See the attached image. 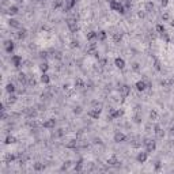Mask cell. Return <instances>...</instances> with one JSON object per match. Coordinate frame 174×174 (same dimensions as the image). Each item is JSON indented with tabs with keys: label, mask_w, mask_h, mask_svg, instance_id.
Listing matches in <instances>:
<instances>
[{
	"label": "cell",
	"mask_w": 174,
	"mask_h": 174,
	"mask_svg": "<svg viewBox=\"0 0 174 174\" xmlns=\"http://www.w3.org/2000/svg\"><path fill=\"white\" fill-rule=\"evenodd\" d=\"M107 2H109V8L111 11L117 12V14H121V15H124L127 12V8L124 7V4L120 0H107Z\"/></svg>",
	"instance_id": "6da1fadb"
},
{
	"label": "cell",
	"mask_w": 174,
	"mask_h": 174,
	"mask_svg": "<svg viewBox=\"0 0 174 174\" xmlns=\"http://www.w3.org/2000/svg\"><path fill=\"white\" fill-rule=\"evenodd\" d=\"M142 144L144 146V148H146V151L148 154L154 152V151L156 150V142H155V139H152V137H143Z\"/></svg>",
	"instance_id": "7a4b0ae2"
},
{
	"label": "cell",
	"mask_w": 174,
	"mask_h": 174,
	"mask_svg": "<svg viewBox=\"0 0 174 174\" xmlns=\"http://www.w3.org/2000/svg\"><path fill=\"white\" fill-rule=\"evenodd\" d=\"M78 19H79V18H78L76 15H74L72 18H67V21H65L71 33H76L78 30H79V26H78Z\"/></svg>",
	"instance_id": "3957f363"
},
{
	"label": "cell",
	"mask_w": 174,
	"mask_h": 174,
	"mask_svg": "<svg viewBox=\"0 0 174 174\" xmlns=\"http://www.w3.org/2000/svg\"><path fill=\"white\" fill-rule=\"evenodd\" d=\"M117 91L120 93V95L123 97V101L128 98L131 95V86L129 84H119V87H117Z\"/></svg>",
	"instance_id": "277c9868"
},
{
	"label": "cell",
	"mask_w": 174,
	"mask_h": 174,
	"mask_svg": "<svg viewBox=\"0 0 174 174\" xmlns=\"http://www.w3.org/2000/svg\"><path fill=\"white\" fill-rule=\"evenodd\" d=\"M152 131H154V135H155V137H156V139H159V140L163 139V137H165V135H166L165 129H163L162 125H160V124H158V123L154 124Z\"/></svg>",
	"instance_id": "5b68a950"
},
{
	"label": "cell",
	"mask_w": 174,
	"mask_h": 174,
	"mask_svg": "<svg viewBox=\"0 0 174 174\" xmlns=\"http://www.w3.org/2000/svg\"><path fill=\"white\" fill-rule=\"evenodd\" d=\"M151 87V83L147 80H137L136 83H135V88H136L137 91H140V93H143V91H146L147 88Z\"/></svg>",
	"instance_id": "8992f818"
},
{
	"label": "cell",
	"mask_w": 174,
	"mask_h": 174,
	"mask_svg": "<svg viewBox=\"0 0 174 174\" xmlns=\"http://www.w3.org/2000/svg\"><path fill=\"white\" fill-rule=\"evenodd\" d=\"M123 116H124V110L123 109H114L111 113H109L106 116V120L107 121H113V120L120 119V117H123Z\"/></svg>",
	"instance_id": "52a82bcc"
},
{
	"label": "cell",
	"mask_w": 174,
	"mask_h": 174,
	"mask_svg": "<svg viewBox=\"0 0 174 174\" xmlns=\"http://www.w3.org/2000/svg\"><path fill=\"white\" fill-rule=\"evenodd\" d=\"M56 125H57V120H56L55 117L47 119L42 123V128H44V129H55Z\"/></svg>",
	"instance_id": "ba28073f"
},
{
	"label": "cell",
	"mask_w": 174,
	"mask_h": 174,
	"mask_svg": "<svg viewBox=\"0 0 174 174\" xmlns=\"http://www.w3.org/2000/svg\"><path fill=\"white\" fill-rule=\"evenodd\" d=\"M25 116H26V119H29V120H34L35 117L38 116V109L35 106L27 107V109L25 110Z\"/></svg>",
	"instance_id": "9c48e42d"
},
{
	"label": "cell",
	"mask_w": 174,
	"mask_h": 174,
	"mask_svg": "<svg viewBox=\"0 0 174 174\" xmlns=\"http://www.w3.org/2000/svg\"><path fill=\"white\" fill-rule=\"evenodd\" d=\"M101 113H102V110L95 109V107H90V109L87 110V116L90 117V119H93V120H99Z\"/></svg>",
	"instance_id": "30bf717a"
},
{
	"label": "cell",
	"mask_w": 174,
	"mask_h": 174,
	"mask_svg": "<svg viewBox=\"0 0 174 174\" xmlns=\"http://www.w3.org/2000/svg\"><path fill=\"white\" fill-rule=\"evenodd\" d=\"M106 165L109 167H119V166H121V160L119 159L117 155H111L110 158H107Z\"/></svg>",
	"instance_id": "8fae6325"
},
{
	"label": "cell",
	"mask_w": 174,
	"mask_h": 174,
	"mask_svg": "<svg viewBox=\"0 0 174 174\" xmlns=\"http://www.w3.org/2000/svg\"><path fill=\"white\" fill-rule=\"evenodd\" d=\"M10 61H11V64L14 65L15 68H21V65L23 64L22 56H19V55H12L11 57H10Z\"/></svg>",
	"instance_id": "7c38bea8"
},
{
	"label": "cell",
	"mask_w": 174,
	"mask_h": 174,
	"mask_svg": "<svg viewBox=\"0 0 174 174\" xmlns=\"http://www.w3.org/2000/svg\"><path fill=\"white\" fill-rule=\"evenodd\" d=\"M110 31H111V30H110ZM110 35H111V40H113L114 44H120V42L123 41L124 33L121 31V30H116V31H111Z\"/></svg>",
	"instance_id": "4fadbf2b"
},
{
	"label": "cell",
	"mask_w": 174,
	"mask_h": 174,
	"mask_svg": "<svg viewBox=\"0 0 174 174\" xmlns=\"http://www.w3.org/2000/svg\"><path fill=\"white\" fill-rule=\"evenodd\" d=\"M113 140H114V143H124L128 140V136L124 132H121V131H117L113 136Z\"/></svg>",
	"instance_id": "5bb4252c"
},
{
	"label": "cell",
	"mask_w": 174,
	"mask_h": 174,
	"mask_svg": "<svg viewBox=\"0 0 174 174\" xmlns=\"http://www.w3.org/2000/svg\"><path fill=\"white\" fill-rule=\"evenodd\" d=\"M79 144H80V142H79V139H71V140H68V143L65 144V148H68V150H79Z\"/></svg>",
	"instance_id": "9a60e30c"
},
{
	"label": "cell",
	"mask_w": 174,
	"mask_h": 174,
	"mask_svg": "<svg viewBox=\"0 0 174 174\" xmlns=\"http://www.w3.org/2000/svg\"><path fill=\"white\" fill-rule=\"evenodd\" d=\"M27 80H29V76L25 72H19L16 75V82L19 83V86H27Z\"/></svg>",
	"instance_id": "2e32d148"
},
{
	"label": "cell",
	"mask_w": 174,
	"mask_h": 174,
	"mask_svg": "<svg viewBox=\"0 0 174 174\" xmlns=\"http://www.w3.org/2000/svg\"><path fill=\"white\" fill-rule=\"evenodd\" d=\"M14 49H15V44L12 40H6L4 41V51L7 55H12L14 53Z\"/></svg>",
	"instance_id": "e0dca14e"
},
{
	"label": "cell",
	"mask_w": 174,
	"mask_h": 174,
	"mask_svg": "<svg viewBox=\"0 0 174 174\" xmlns=\"http://www.w3.org/2000/svg\"><path fill=\"white\" fill-rule=\"evenodd\" d=\"M40 98H41V101L42 102H49V101L53 98V93L51 91V88H47V90L44 91V93H41L40 94Z\"/></svg>",
	"instance_id": "ac0fdd59"
},
{
	"label": "cell",
	"mask_w": 174,
	"mask_h": 174,
	"mask_svg": "<svg viewBox=\"0 0 174 174\" xmlns=\"http://www.w3.org/2000/svg\"><path fill=\"white\" fill-rule=\"evenodd\" d=\"M78 0H64V7H63V11L64 12H70L72 8L76 6Z\"/></svg>",
	"instance_id": "d6986e66"
},
{
	"label": "cell",
	"mask_w": 174,
	"mask_h": 174,
	"mask_svg": "<svg viewBox=\"0 0 174 174\" xmlns=\"http://www.w3.org/2000/svg\"><path fill=\"white\" fill-rule=\"evenodd\" d=\"M74 87L76 90H83V88H86V82L82 79L80 76H76L74 80Z\"/></svg>",
	"instance_id": "ffe728a7"
},
{
	"label": "cell",
	"mask_w": 174,
	"mask_h": 174,
	"mask_svg": "<svg viewBox=\"0 0 174 174\" xmlns=\"http://www.w3.org/2000/svg\"><path fill=\"white\" fill-rule=\"evenodd\" d=\"M132 120H133L135 124H142V121H143V114H142V110L139 109V106H137L136 110H135Z\"/></svg>",
	"instance_id": "44dd1931"
},
{
	"label": "cell",
	"mask_w": 174,
	"mask_h": 174,
	"mask_svg": "<svg viewBox=\"0 0 174 174\" xmlns=\"http://www.w3.org/2000/svg\"><path fill=\"white\" fill-rule=\"evenodd\" d=\"M84 159L83 158H79L75 162V165H74V172H78V173H80V172H83L84 170Z\"/></svg>",
	"instance_id": "7402d4cb"
},
{
	"label": "cell",
	"mask_w": 174,
	"mask_h": 174,
	"mask_svg": "<svg viewBox=\"0 0 174 174\" xmlns=\"http://www.w3.org/2000/svg\"><path fill=\"white\" fill-rule=\"evenodd\" d=\"M147 158H148V152H147V151H140V152H137V155H136L137 163H146Z\"/></svg>",
	"instance_id": "603a6c76"
},
{
	"label": "cell",
	"mask_w": 174,
	"mask_h": 174,
	"mask_svg": "<svg viewBox=\"0 0 174 174\" xmlns=\"http://www.w3.org/2000/svg\"><path fill=\"white\" fill-rule=\"evenodd\" d=\"M49 55H51V57L53 59V60H61L63 59V53H61L59 49H49Z\"/></svg>",
	"instance_id": "cb8c5ba5"
},
{
	"label": "cell",
	"mask_w": 174,
	"mask_h": 174,
	"mask_svg": "<svg viewBox=\"0 0 174 174\" xmlns=\"http://www.w3.org/2000/svg\"><path fill=\"white\" fill-rule=\"evenodd\" d=\"M16 101H18V97H16L15 93H12V94H8V97L6 98L4 103L7 105V106H12V105L16 103Z\"/></svg>",
	"instance_id": "d4e9b609"
},
{
	"label": "cell",
	"mask_w": 174,
	"mask_h": 174,
	"mask_svg": "<svg viewBox=\"0 0 174 174\" xmlns=\"http://www.w3.org/2000/svg\"><path fill=\"white\" fill-rule=\"evenodd\" d=\"M144 11L147 12V14H152V12H155V4H154V2H148L144 3Z\"/></svg>",
	"instance_id": "484cf974"
},
{
	"label": "cell",
	"mask_w": 174,
	"mask_h": 174,
	"mask_svg": "<svg viewBox=\"0 0 174 174\" xmlns=\"http://www.w3.org/2000/svg\"><path fill=\"white\" fill-rule=\"evenodd\" d=\"M26 37H27V30H26V29H23V27L19 29V30L15 33V38H16L18 41H23Z\"/></svg>",
	"instance_id": "4316f807"
},
{
	"label": "cell",
	"mask_w": 174,
	"mask_h": 174,
	"mask_svg": "<svg viewBox=\"0 0 174 174\" xmlns=\"http://www.w3.org/2000/svg\"><path fill=\"white\" fill-rule=\"evenodd\" d=\"M18 159V155L16 154H11V152H7L4 155V163H12V162H15V160Z\"/></svg>",
	"instance_id": "83f0119b"
},
{
	"label": "cell",
	"mask_w": 174,
	"mask_h": 174,
	"mask_svg": "<svg viewBox=\"0 0 174 174\" xmlns=\"http://www.w3.org/2000/svg\"><path fill=\"white\" fill-rule=\"evenodd\" d=\"M114 65H116L119 70H124V68H125V60H124L123 57H120V56H117V57L114 59Z\"/></svg>",
	"instance_id": "f1b7e54d"
},
{
	"label": "cell",
	"mask_w": 174,
	"mask_h": 174,
	"mask_svg": "<svg viewBox=\"0 0 174 174\" xmlns=\"http://www.w3.org/2000/svg\"><path fill=\"white\" fill-rule=\"evenodd\" d=\"M47 169V165H45L44 162H34L33 163V170H34V172H44V170Z\"/></svg>",
	"instance_id": "f546056e"
},
{
	"label": "cell",
	"mask_w": 174,
	"mask_h": 174,
	"mask_svg": "<svg viewBox=\"0 0 174 174\" xmlns=\"http://www.w3.org/2000/svg\"><path fill=\"white\" fill-rule=\"evenodd\" d=\"M159 111L156 110V109H151L150 110V114H148V119L150 121H152V123H155V121H158L159 120Z\"/></svg>",
	"instance_id": "4dcf8cb0"
},
{
	"label": "cell",
	"mask_w": 174,
	"mask_h": 174,
	"mask_svg": "<svg viewBox=\"0 0 174 174\" xmlns=\"http://www.w3.org/2000/svg\"><path fill=\"white\" fill-rule=\"evenodd\" d=\"M8 26H10V27H12V29H16V30H19V29H21V26H22V23L18 21V19H15V18H10Z\"/></svg>",
	"instance_id": "1f68e13d"
},
{
	"label": "cell",
	"mask_w": 174,
	"mask_h": 174,
	"mask_svg": "<svg viewBox=\"0 0 174 174\" xmlns=\"http://www.w3.org/2000/svg\"><path fill=\"white\" fill-rule=\"evenodd\" d=\"M7 14L10 16H15V15H18L19 14V7L16 4H12V6H10L8 7V11H7Z\"/></svg>",
	"instance_id": "d6a6232c"
},
{
	"label": "cell",
	"mask_w": 174,
	"mask_h": 174,
	"mask_svg": "<svg viewBox=\"0 0 174 174\" xmlns=\"http://www.w3.org/2000/svg\"><path fill=\"white\" fill-rule=\"evenodd\" d=\"M40 82H41V83H44L45 86H49V84H51V76L48 75V72H44V74L41 75Z\"/></svg>",
	"instance_id": "836d02e7"
},
{
	"label": "cell",
	"mask_w": 174,
	"mask_h": 174,
	"mask_svg": "<svg viewBox=\"0 0 174 174\" xmlns=\"http://www.w3.org/2000/svg\"><path fill=\"white\" fill-rule=\"evenodd\" d=\"M106 40H107V31H106V30H99V31H98L97 41H99V42H105Z\"/></svg>",
	"instance_id": "e575fe53"
},
{
	"label": "cell",
	"mask_w": 174,
	"mask_h": 174,
	"mask_svg": "<svg viewBox=\"0 0 174 174\" xmlns=\"http://www.w3.org/2000/svg\"><path fill=\"white\" fill-rule=\"evenodd\" d=\"M97 37H98V31H88L86 34V38L88 42H94L97 41Z\"/></svg>",
	"instance_id": "d590c367"
},
{
	"label": "cell",
	"mask_w": 174,
	"mask_h": 174,
	"mask_svg": "<svg viewBox=\"0 0 174 174\" xmlns=\"http://www.w3.org/2000/svg\"><path fill=\"white\" fill-rule=\"evenodd\" d=\"M16 142H18V139L14 136V135H7L4 139V144H7V146H10V144H15Z\"/></svg>",
	"instance_id": "8d00e7d4"
},
{
	"label": "cell",
	"mask_w": 174,
	"mask_h": 174,
	"mask_svg": "<svg viewBox=\"0 0 174 174\" xmlns=\"http://www.w3.org/2000/svg\"><path fill=\"white\" fill-rule=\"evenodd\" d=\"M65 135V131L63 129V128H59V129H56L53 133H52V137L53 139H59V137H63Z\"/></svg>",
	"instance_id": "74e56055"
},
{
	"label": "cell",
	"mask_w": 174,
	"mask_h": 174,
	"mask_svg": "<svg viewBox=\"0 0 174 174\" xmlns=\"http://www.w3.org/2000/svg\"><path fill=\"white\" fill-rule=\"evenodd\" d=\"M6 91H7L8 94H12V93H16V91H18V88L15 87V84L12 83V82H8L7 86H6Z\"/></svg>",
	"instance_id": "f35d334b"
},
{
	"label": "cell",
	"mask_w": 174,
	"mask_h": 174,
	"mask_svg": "<svg viewBox=\"0 0 174 174\" xmlns=\"http://www.w3.org/2000/svg\"><path fill=\"white\" fill-rule=\"evenodd\" d=\"M64 7V0H53V3H52V8L55 10H59V8H63Z\"/></svg>",
	"instance_id": "ab89813d"
},
{
	"label": "cell",
	"mask_w": 174,
	"mask_h": 174,
	"mask_svg": "<svg viewBox=\"0 0 174 174\" xmlns=\"http://www.w3.org/2000/svg\"><path fill=\"white\" fill-rule=\"evenodd\" d=\"M90 106H91V107H95V109H101V110H103V103L101 102V101H97V99H93V101H91Z\"/></svg>",
	"instance_id": "60d3db41"
},
{
	"label": "cell",
	"mask_w": 174,
	"mask_h": 174,
	"mask_svg": "<svg viewBox=\"0 0 174 174\" xmlns=\"http://www.w3.org/2000/svg\"><path fill=\"white\" fill-rule=\"evenodd\" d=\"M155 31L158 33V34H163V33H166V27H165V25L163 23H156L155 25Z\"/></svg>",
	"instance_id": "b9f144b4"
},
{
	"label": "cell",
	"mask_w": 174,
	"mask_h": 174,
	"mask_svg": "<svg viewBox=\"0 0 174 174\" xmlns=\"http://www.w3.org/2000/svg\"><path fill=\"white\" fill-rule=\"evenodd\" d=\"M72 166V160H65V162L63 163V165H61V167H60V170L61 172H68V170H70V167Z\"/></svg>",
	"instance_id": "7bdbcfd3"
},
{
	"label": "cell",
	"mask_w": 174,
	"mask_h": 174,
	"mask_svg": "<svg viewBox=\"0 0 174 174\" xmlns=\"http://www.w3.org/2000/svg\"><path fill=\"white\" fill-rule=\"evenodd\" d=\"M40 71L44 74V72H48L49 71V64H48V61L45 60V61H42V63L40 64Z\"/></svg>",
	"instance_id": "ee69618b"
},
{
	"label": "cell",
	"mask_w": 174,
	"mask_h": 174,
	"mask_svg": "<svg viewBox=\"0 0 174 174\" xmlns=\"http://www.w3.org/2000/svg\"><path fill=\"white\" fill-rule=\"evenodd\" d=\"M160 19H162L163 22H169V21H172V16H170V14L167 11H163L162 15H160Z\"/></svg>",
	"instance_id": "f6af8a7d"
},
{
	"label": "cell",
	"mask_w": 174,
	"mask_h": 174,
	"mask_svg": "<svg viewBox=\"0 0 174 174\" xmlns=\"http://www.w3.org/2000/svg\"><path fill=\"white\" fill-rule=\"evenodd\" d=\"M27 86H30V87H37V79H35L34 76H29Z\"/></svg>",
	"instance_id": "bcb514c9"
},
{
	"label": "cell",
	"mask_w": 174,
	"mask_h": 174,
	"mask_svg": "<svg viewBox=\"0 0 174 174\" xmlns=\"http://www.w3.org/2000/svg\"><path fill=\"white\" fill-rule=\"evenodd\" d=\"M72 111H74V114L79 116V114L83 113V107H82L80 105H76V106H74V109H72Z\"/></svg>",
	"instance_id": "7dc6e473"
},
{
	"label": "cell",
	"mask_w": 174,
	"mask_h": 174,
	"mask_svg": "<svg viewBox=\"0 0 174 174\" xmlns=\"http://www.w3.org/2000/svg\"><path fill=\"white\" fill-rule=\"evenodd\" d=\"M140 68H142V67H140V64L137 63V61H133V63L131 64V70H132L133 72H139Z\"/></svg>",
	"instance_id": "c3c4849f"
},
{
	"label": "cell",
	"mask_w": 174,
	"mask_h": 174,
	"mask_svg": "<svg viewBox=\"0 0 174 174\" xmlns=\"http://www.w3.org/2000/svg\"><path fill=\"white\" fill-rule=\"evenodd\" d=\"M154 67H155L156 71H162V67H160V61L156 57H154Z\"/></svg>",
	"instance_id": "681fc988"
},
{
	"label": "cell",
	"mask_w": 174,
	"mask_h": 174,
	"mask_svg": "<svg viewBox=\"0 0 174 174\" xmlns=\"http://www.w3.org/2000/svg\"><path fill=\"white\" fill-rule=\"evenodd\" d=\"M160 38H162L165 42H170V35H169V33H163V34H160Z\"/></svg>",
	"instance_id": "f907efd6"
},
{
	"label": "cell",
	"mask_w": 174,
	"mask_h": 174,
	"mask_svg": "<svg viewBox=\"0 0 174 174\" xmlns=\"http://www.w3.org/2000/svg\"><path fill=\"white\" fill-rule=\"evenodd\" d=\"M35 107H37L38 110H41V111H45V110H47V105L42 103V101H41V103H37V105H35Z\"/></svg>",
	"instance_id": "816d5d0a"
},
{
	"label": "cell",
	"mask_w": 174,
	"mask_h": 174,
	"mask_svg": "<svg viewBox=\"0 0 174 174\" xmlns=\"http://www.w3.org/2000/svg\"><path fill=\"white\" fill-rule=\"evenodd\" d=\"M70 47H71L72 49H74V48H79V41H78V40H76V41H75V40L71 41V45H70Z\"/></svg>",
	"instance_id": "f5cc1de1"
},
{
	"label": "cell",
	"mask_w": 174,
	"mask_h": 174,
	"mask_svg": "<svg viewBox=\"0 0 174 174\" xmlns=\"http://www.w3.org/2000/svg\"><path fill=\"white\" fill-rule=\"evenodd\" d=\"M146 15H147V12L144 11V10H143V11H139V12H137V16H139L140 19H144V18H146Z\"/></svg>",
	"instance_id": "db71d44e"
},
{
	"label": "cell",
	"mask_w": 174,
	"mask_h": 174,
	"mask_svg": "<svg viewBox=\"0 0 174 174\" xmlns=\"http://www.w3.org/2000/svg\"><path fill=\"white\" fill-rule=\"evenodd\" d=\"M167 4H169V0H160V6L162 7H166Z\"/></svg>",
	"instance_id": "11a10c76"
},
{
	"label": "cell",
	"mask_w": 174,
	"mask_h": 174,
	"mask_svg": "<svg viewBox=\"0 0 174 174\" xmlns=\"http://www.w3.org/2000/svg\"><path fill=\"white\" fill-rule=\"evenodd\" d=\"M94 144H102V140H101L99 139V137H95V139H94V142H93Z\"/></svg>",
	"instance_id": "9f6ffc18"
},
{
	"label": "cell",
	"mask_w": 174,
	"mask_h": 174,
	"mask_svg": "<svg viewBox=\"0 0 174 174\" xmlns=\"http://www.w3.org/2000/svg\"><path fill=\"white\" fill-rule=\"evenodd\" d=\"M169 132H170V135H174V124H172V125H170Z\"/></svg>",
	"instance_id": "6f0895ef"
},
{
	"label": "cell",
	"mask_w": 174,
	"mask_h": 174,
	"mask_svg": "<svg viewBox=\"0 0 174 174\" xmlns=\"http://www.w3.org/2000/svg\"><path fill=\"white\" fill-rule=\"evenodd\" d=\"M159 169H160V162H156V163H155V170L158 172Z\"/></svg>",
	"instance_id": "680465c9"
},
{
	"label": "cell",
	"mask_w": 174,
	"mask_h": 174,
	"mask_svg": "<svg viewBox=\"0 0 174 174\" xmlns=\"http://www.w3.org/2000/svg\"><path fill=\"white\" fill-rule=\"evenodd\" d=\"M170 25H172L173 27H174V19H172V21H170Z\"/></svg>",
	"instance_id": "91938a15"
},
{
	"label": "cell",
	"mask_w": 174,
	"mask_h": 174,
	"mask_svg": "<svg viewBox=\"0 0 174 174\" xmlns=\"http://www.w3.org/2000/svg\"><path fill=\"white\" fill-rule=\"evenodd\" d=\"M34 2H42V0H34Z\"/></svg>",
	"instance_id": "94428289"
},
{
	"label": "cell",
	"mask_w": 174,
	"mask_h": 174,
	"mask_svg": "<svg viewBox=\"0 0 174 174\" xmlns=\"http://www.w3.org/2000/svg\"><path fill=\"white\" fill-rule=\"evenodd\" d=\"M173 79H174V75H173Z\"/></svg>",
	"instance_id": "6125c7cd"
},
{
	"label": "cell",
	"mask_w": 174,
	"mask_h": 174,
	"mask_svg": "<svg viewBox=\"0 0 174 174\" xmlns=\"http://www.w3.org/2000/svg\"><path fill=\"white\" fill-rule=\"evenodd\" d=\"M173 124H174V120H173Z\"/></svg>",
	"instance_id": "be15d7a7"
}]
</instances>
